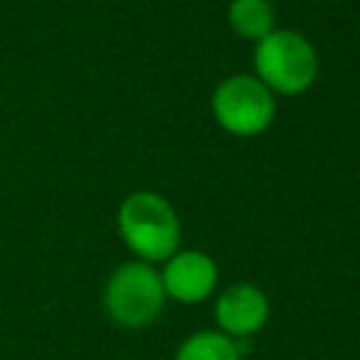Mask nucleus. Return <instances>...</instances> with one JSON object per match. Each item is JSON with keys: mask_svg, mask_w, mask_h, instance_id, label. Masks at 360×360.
Wrapping results in <instances>:
<instances>
[{"mask_svg": "<svg viewBox=\"0 0 360 360\" xmlns=\"http://www.w3.org/2000/svg\"><path fill=\"white\" fill-rule=\"evenodd\" d=\"M242 354H245L242 343L231 340L228 335L217 329H205V332H194L191 338H186L174 360H242Z\"/></svg>", "mask_w": 360, "mask_h": 360, "instance_id": "8", "label": "nucleus"}, {"mask_svg": "<svg viewBox=\"0 0 360 360\" xmlns=\"http://www.w3.org/2000/svg\"><path fill=\"white\" fill-rule=\"evenodd\" d=\"M166 307L160 273L146 262H124L104 284V309L121 329L152 326Z\"/></svg>", "mask_w": 360, "mask_h": 360, "instance_id": "2", "label": "nucleus"}, {"mask_svg": "<svg viewBox=\"0 0 360 360\" xmlns=\"http://www.w3.org/2000/svg\"><path fill=\"white\" fill-rule=\"evenodd\" d=\"M214 118L233 135H259L273 121V96L253 76H231L214 90Z\"/></svg>", "mask_w": 360, "mask_h": 360, "instance_id": "4", "label": "nucleus"}, {"mask_svg": "<svg viewBox=\"0 0 360 360\" xmlns=\"http://www.w3.org/2000/svg\"><path fill=\"white\" fill-rule=\"evenodd\" d=\"M118 233L141 262H166L180 245V219L160 194L135 191L118 208Z\"/></svg>", "mask_w": 360, "mask_h": 360, "instance_id": "1", "label": "nucleus"}, {"mask_svg": "<svg viewBox=\"0 0 360 360\" xmlns=\"http://www.w3.org/2000/svg\"><path fill=\"white\" fill-rule=\"evenodd\" d=\"M219 281V270L208 253L200 250H174L163 270L160 284L166 298H174L180 304H200L205 301Z\"/></svg>", "mask_w": 360, "mask_h": 360, "instance_id": "6", "label": "nucleus"}, {"mask_svg": "<svg viewBox=\"0 0 360 360\" xmlns=\"http://www.w3.org/2000/svg\"><path fill=\"white\" fill-rule=\"evenodd\" d=\"M228 22L231 28L245 39H262L273 31L276 11L270 0H231L228 6Z\"/></svg>", "mask_w": 360, "mask_h": 360, "instance_id": "7", "label": "nucleus"}, {"mask_svg": "<svg viewBox=\"0 0 360 360\" xmlns=\"http://www.w3.org/2000/svg\"><path fill=\"white\" fill-rule=\"evenodd\" d=\"M253 65L259 82L276 93H304L318 76V56L312 45L295 31H270L259 39Z\"/></svg>", "mask_w": 360, "mask_h": 360, "instance_id": "3", "label": "nucleus"}, {"mask_svg": "<svg viewBox=\"0 0 360 360\" xmlns=\"http://www.w3.org/2000/svg\"><path fill=\"white\" fill-rule=\"evenodd\" d=\"M214 318H217V332L228 335L231 340L242 343L250 340L256 332L264 329L270 318V301L262 287L239 281L231 284L214 304Z\"/></svg>", "mask_w": 360, "mask_h": 360, "instance_id": "5", "label": "nucleus"}]
</instances>
